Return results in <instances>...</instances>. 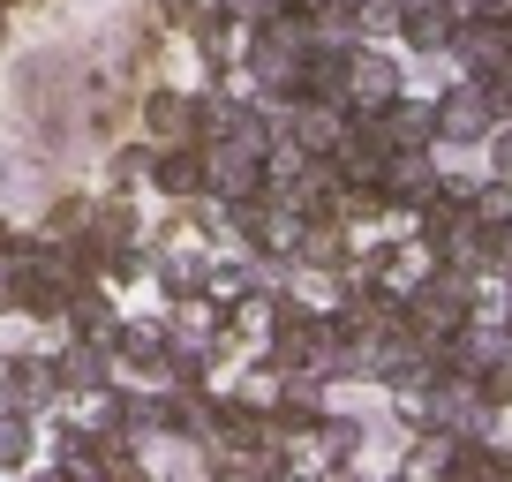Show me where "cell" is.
I'll use <instances>...</instances> for the list:
<instances>
[{"instance_id":"3","label":"cell","mask_w":512,"mask_h":482,"mask_svg":"<svg viewBox=\"0 0 512 482\" xmlns=\"http://www.w3.org/2000/svg\"><path fill=\"white\" fill-rule=\"evenodd\" d=\"M302 144H317V151H324V144H339V121H332V106H309V113H302Z\"/></svg>"},{"instance_id":"1","label":"cell","mask_w":512,"mask_h":482,"mask_svg":"<svg viewBox=\"0 0 512 482\" xmlns=\"http://www.w3.org/2000/svg\"><path fill=\"white\" fill-rule=\"evenodd\" d=\"M490 121H497V113H490V91H475V83L445 98V136H482Z\"/></svg>"},{"instance_id":"5","label":"cell","mask_w":512,"mask_h":482,"mask_svg":"<svg viewBox=\"0 0 512 482\" xmlns=\"http://www.w3.org/2000/svg\"><path fill=\"white\" fill-rule=\"evenodd\" d=\"M23 452H31V430H23V422H0V460H23Z\"/></svg>"},{"instance_id":"2","label":"cell","mask_w":512,"mask_h":482,"mask_svg":"<svg viewBox=\"0 0 512 482\" xmlns=\"http://www.w3.org/2000/svg\"><path fill=\"white\" fill-rule=\"evenodd\" d=\"M354 98H392V91H400V76H392V61H362V68H354Z\"/></svg>"},{"instance_id":"6","label":"cell","mask_w":512,"mask_h":482,"mask_svg":"<svg viewBox=\"0 0 512 482\" xmlns=\"http://www.w3.org/2000/svg\"><path fill=\"white\" fill-rule=\"evenodd\" d=\"M407 31H415L422 46H430V38H445V16H430V8H422V16H407Z\"/></svg>"},{"instance_id":"4","label":"cell","mask_w":512,"mask_h":482,"mask_svg":"<svg viewBox=\"0 0 512 482\" xmlns=\"http://www.w3.org/2000/svg\"><path fill=\"white\" fill-rule=\"evenodd\" d=\"M400 23V0H362V31H392Z\"/></svg>"}]
</instances>
